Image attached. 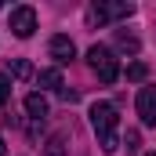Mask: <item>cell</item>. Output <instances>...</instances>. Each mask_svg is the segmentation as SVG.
I'll return each instance as SVG.
<instances>
[{
	"label": "cell",
	"instance_id": "cell-11",
	"mask_svg": "<svg viewBox=\"0 0 156 156\" xmlns=\"http://www.w3.org/2000/svg\"><path fill=\"white\" fill-rule=\"evenodd\" d=\"M47 156H66V138H62V134H55V138L47 142Z\"/></svg>",
	"mask_w": 156,
	"mask_h": 156
},
{
	"label": "cell",
	"instance_id": "cell-13",
	"mask_svg": "<svg viewBox=\"0 0 156 156\" xmlns=\"http://www.w3.org/2000/svg\"><path fill=\"white\" fill-rule=\"evenodd\" d=\"M123 145H127V153H138V145H142V134H138V131H127Z\"/></svg>",
	"mask_w": 156,
	"mask_h": 156
},
{
	"label": "cell",
	"instance_id": "cell-9",
	"mask_svg": "<svg viewBox=\"0 0 156 156\" xmlns=\"http://www.w3.org/2000/svg\"><path fill=\"white\" fill-rule=\"evenodd\" d=\"M11 73H15L18 80H33V76H37V73H33V66H29L26 58H11Z\"/></svg>",
	"mask_w": 156,
	"mask_h": 156
},
{
	"label": "cell",
	"instance_id": "cell-4",
	"mask_svg": "<svg viewBox=\"0 0 156 156\" xmlns=\"http://www.w3.org/2000/svg\"><path fill=\"white\" fill-rule=\"evenodd\" d=\"M33 29H37V11L33 7H15L11 11V33L15 37H33Z\"/></svg>",
	"mask_w": 156,
	"mask_h": 156
},
{
	"label": "cell",
	"instance_id": "cell-12",
	"mask_svg": "<svg viewBox=\"0 0 156 156\" xmlns=\"http://www.w3.org/2000/svg\"><path fill=\"white\" fill-rule=\"evenodd\" d=\"M116 44L123 51H138V37H127V33H116Z\"/></svg>",
	"mask_w": 156,
	"mask_h": 156
},
{
	"label": "cell",
	"instance_id": "cell-3",
	"mask_svg": "<svg viewBox=\"0 0 156 156\" xmlns=\"http://www.w3.org/2000/svg\"><path fill=\"white\" fill-rule=\"evenodd\" d=\"M127 15H134V4H127V0H120V4H91L87 7V22L94 26H105L109 18H127Z\"/></svg>",
	"mask_w": 156,
	"mask_h": 156
},
{
	"label": "cell",
	"instance_id": "cell-1",
	"mask_svg": "<svg viewBox=\"0 0 156 156\" xmlns=\"http://www.w3.org/2000/svg\"><path fill=\"white\" fill-rule=\"evenodd\" d=\"M91 127H94V134H98V145H102V153H116L120 149V116H116V105H109V102H94L91 105Z\"/></svg>",
	"mask_w": 156,
	"mask_h": 156
},
{
	"label": "cell",
	"instance_id": "cell-7",
	"mask_svg": "<svg viewBox=\"0 0 156 156\" xmlns=\"http://www.w3.org/2000/svg\"><path fill=\"white\" fill-rule=\"evenodd\" d=\"M26 113L33 120H44L47 116V98L44 94H26Z\"/></svg>",
	"mask_w": 156,
	"mask_h": 156
},
{
	"label": "cell",
	"instance_id": "cell-2",
	"mask_svg": "<svg viewBox=\"0 0 156 156\" xmlns=\"http://www.w3.org/2000/svg\"><path fill=\"white\" fill-rule=\"evenodd\" d=\"M87 66L94 69V76L102 80V83H116L120 80V62H116V55H113L105 44H94V47L87 51Z\"/></svg>",
	"mask_w": 156,
	"mask_h": 156
},
{
	"label": "cell",
	"instance_id": "cell-16",
	"mask_svg": "<svg viewBox=\"0 0 156 156\" xmlns=\"http://www.w3.org/2000/svg\"><path fill=\"white\" fill-rule=\"evenodd\" d=\"M149 156H156V153H149Z\"/></svg>",
	"mask_w": 156,
	"mask_h": 156
},
{
	"label": "cell",
	"instance_id": "cell-5",
	"mask_svg": "<svg viewBox=\"0 0 156 156\" xmlns=\"http://www.w3.org/2000/svg\"><path fill=\"white\" fill-rule=\"evenodd\" d=\"M138 116L145 127H156V87H142L138 91Z\"/></svg>",
	"mask_w": 156,
	"mask_h": 156
},
{
	"label": "cell",
	"instance_id": "cell-8",
	"mask_svg": "<svg viewBox=\"0 0 156 156\" xmlns=\"http://www.w3.org/2000/svg\"><path fill=\"white\" fill-rule=\"evenodd\" d=\"M40 87H47V91H62V73H58V69H44V73H40Z\"/></svg>",
	"mask_w": 156,
	"mask_h": 156
},
{
	"label": "cell",
	"instance_id": "cell-15",
	"mask_svg": "<svg viewBox=\"0 0 156 156\" xmlns=\"http://www.w3.org/2000/svg\"><path fill=\"white\" fill-rule=\"evenodd\" d=\"M0 156H7V145H4V138H0Z\"/></svg>",
	"mask_w": 156,
	"mask_h": 156
},
{
	"label": "cell",
	"instance_id": "cell-14",
	"mask_svg": "<svg viewBox=\"0 0 156 156\" xmlns=\"http://www.w3.org/2000/svg\"><path fill=\"white\" fill-rule=\"evenodd\" d=\"M7 98H11V80H7L4 73H0V105H4Z\"/></svg>",
	"mask_w": 156,
	"mask_h": 156
},
{
	"label": "cell",
	"instance_id": "cell-6",
	"mask_svg": "<svg viewBox=\"0 0 156 156\" xmlns=\"http://www.w3.org/2000/svg\"><path fill=\"white\" fill-rule=\"evenodd\" d=\"M51 58H55L58 66L73 62V58H76V44H73L69 37H62V33H58V37H51Z\"/></svg>",
	"mask_w": 156,
	"mask_h": 156
},
{
	"label": "cell",
	"instance_id": "cell-10",
	"mask_svg": "<svg viewBox=\"0 0 156 156\" xmlns=\"http://www.w3.org/2000/svg\"><path fill=\"white\" fill-rule=\"evenodd\" d=\"M145 76H149V66H145V62H131V66H127V80L142 83Z\"/></svg>",
	"mask_w": 156,
	"mask_h": 156
}]
</instances>
